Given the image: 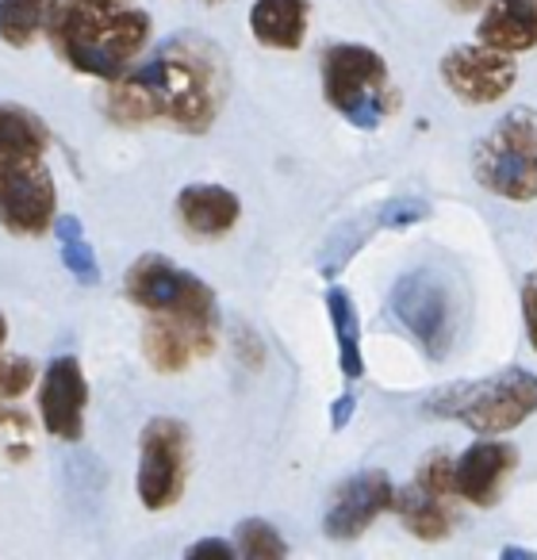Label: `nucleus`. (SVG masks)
I'll list each match as a JSON object with an SVG mask.
<instances>
[{
    "label": "nucleus",
    "instance_id": "obj_1",
    "mask_svg": "<svg viewBox=\"0 0 537 560\" xmlns=\"http://www.w3.org/2000/svg\"><path fill=\"white\" fill-rule=\"evenodd\" d=\"M223 104V62L192 39L170 43L154 62L112 78L108 116L119 124H165L200 135L215 124Z\"/></svg>",
    "mask_w": 537,
    "mask_h": 560
},
{
    "label": "nucleus",
    "instance_id": "obj_2",
    "mask_svg": "<svg viewBox=\"0 0 537 560\" xmlns=\"http://www.w3.org/2000/svg\"><path fill=\"white\" fill-rule=\"evenodd\" d=\"M50 39L78 73L112 81L147 50L150 16L124 0H55Z\"/></svg>",
    "mask_w": 537,
    "mask_h": 560
},
{
    "label": "nucleus",
    "instance_id": "obj_3",
    "mask_svg": "<svg viewBox=\"0 0 537 560\" xmlns=\"http://www.w3.org/2000/svg\"><path fill=\"white\" fill-rule=\"evenodd\" d=\"M472 177L499 200H537V112L514 108L472 147Z\"/></svg>",
    "mask_w": 537,
    "mask_h": 560
},
{
    "label": "nucleus",
    "instance_id": "obj_4",
    "mask_svg": "<svg viewBox=\"0 0 537 560\" xmlns=\"http://www.w3.org/2000/svg\"><path fill=\"white\" fill-rule=\"evenodd\" d=\"M323 96L361 131H376L396 108V96L388 89V62L358 43H338L323 55Z\"/></svg>",
    "mask_w": 537,
    "mask_h": 560
},
{
    "label": "nucleus",
    "instance_id": "obj_5",
    "mask_svg": "<svg viewBox=\"0 0 537 560\" xmlns=\"http://www.w3.org/2000/svg\"><path fill=\"white\" fill-rule=\"evenodd\" d=\"M127 296L142 307V312L170 315L192 327L196 335L215 338L219 304L215 292L203 284L196 272L180 269V265L165 261L162 254H147L127 269Z\"/></svg>",
    "mask_w": 537,
    "mask_h": 560
},
{
    "label": "nucleus",
    "instance_id": "obj_6",
    "mask_svg": "<svg viewBox=\"0 0 537 560\" xmlns=\"http://www.w3.org/2000/svg\"><path fill=\"white\" fill-rule=\"evenodd\" d=\"M445 404L450 407H437V415H453L472 434L495 438L522 427L537 411V376L529 369H503L480 384L445 392Z\"/></svg>",
    "mask_w": 537,
    "mask_h": 560
},
{
    "label": "nucleus",
    "instance_id": "obj_7",
    "mask_svg": "<svg viewBox=\"0 0 537 560\" xmlns=\"http://www.w3.org/2000/svg\"><path fill=\"white\" fill-rule=\"evenodd\" d=\"M399 327L422 346L430 361L450 358L457 338V304H453L450 280L437 269H411L396 280L388 300Z\"/></svg>",
    "mask_w": 537,
    "mask_h": 560
},
{
    "label": "nucleus",
    "instance_id": "obj_8",
    "mask_svg": "<svg viewBox=\"0 0 537 560\" xmlns=\"http://www.w3.org/2000/svg\"><path fill=\"white\" fill-rule=\"evenodd\" d=\"M47 154L0 150V223L16 234H43L55 223L58 192Z\"/></svg>",
    "mask_w": 537,
    "mask_h": 560
},
{
    "label": "nucleus",
    "instance_id": "obj_9",
    "mask_svg": "<svg viewBox=\"0 0 537 560\" xmlns=\"http://www.w3.org/2000/svg\"><path fill=\"white\" fill-rule=\"evenodd\" d=\"M188 472V430L177 419H154L139 442V499L147 511H165L180 499Z\"/></svg>",
    "mask_w": 537,
    "mask_h": 560
},
{
    "label": "nucleus",
    "instance_id": "obj_10",
    "mask_svg": "<svg viewBox=\"0 0 537 560\" xmlns=\"http://www.w3.org/2000/svg\"><path fill=\"white\" fill-rule=\"evenodd\" d=\"M437 70H442V85L465 104H495L518 81L514 58L495 47H483V43L453 47Z\"/></svg>",
    "mask_w": 537,
    "mask_h": 560
},
{
    "label": "nucleus",
    "instance_id": "obj_11",
    "mask_svg": "<svg viewBox=\"0 0 537 560\" xmlns=\"http://www.w3.org/2000/svg\"><path fill=\"white\" fill-rule=\"evenodd\" d=\"M396 503V488H392L388 472L381 468H369L358 472L335 491L327 506V518H323V534L335 537V541H353L361 537L384 511H392Z\"/></svg>",
    "mask_w": 537,
    "mask_h": 560
},
{
    "label": "nucleus",
    "instance_id": "obj_12",
    "mask_svg": "<svg viewBox=\"0 0 537 560\" xmlns=\"http://www.w3.org/2000/svg\"><path fill=\"white\" fill-rule=\"evenodd\" d=\"M85 404H89V384L81 373L78 358H55L43 373L39 388V415L43 427L62 442H78L85 430Z\"/></svg>",
    "mask_w": 537,
    "mask_h": 560
},
{
    "label": "nucleus",
    "instance_id": "obj_13",
    "mask_svg": "<svg viewBox=\"0 0 537 560\" xmlns=\"http://www.w3.org/2000/svg\"><path fill=\"white\" fill-rule=\"evenodd\" d=\"M514 465H518L514 445L480 438V442H472L453 460V488H457V495L468 499V503L495 506L499 495H503L506 476L514 472Z\"/></svg>",
    "mask_w": 537,
    "mask_h": 560
},
{
    "label": "nucleus",
    "instance_id": "obj_14",
    "mask_svg": "<svg viewBox=\"0 0 537 560\" xmlns=\"http://www.w3.org/2000/svg\"><path fill=\"white\" fill-rule=\"evenodd\" d=\"M476 39L503 55H522L537 47V0H491Z\"/></svg>",
    "mask_w": 537,
    "mask_h": 560
},
{
    "label": "nucleus",
    "instance_id": "obj_15",
    "mask_svg": "<svg viewBox=\"0 0 537 560\" xmlns=\"http://www.w3.org/2000/svg\"><path fill=\"white\" fill-rule=\"evenodd\" d=\"M177 211L185 226L200 238H219L226 234L242 215V203L231 188L223 185H188L177 196Z\"/></svg>",
    "mask_w": 537,
    "mask_h": 560
},
{
    "label": "nucleus",
    "instance_id": "obj_16",
    "mask_svg": "<svg viewBox=\"0 0 537 560\" xmlns=\"http://www.w3.org/2000/svg\"><path fill=\"white\" fill-rule=\"evenodd\" d=\"M211 342L215 338L196 335L192 327L170 319V315H154L147 323V335H142V350H147V361L157 373H180L196 353H211Z\"/></svg>",
    "mask_w": 537,
    "mask_h": 560
},
{
    "label": "nucleus",
    "instance_id": "obj_17",
    "mask_svg": "<svg viewBox=\"0 0 537 560\" xmlns=\"http://www.w3.org/2000/svg\"><path fill=\"white\" fill-rule=\"evenodd\" d=\"M307 0H254L249 32L269 50H300L307 35Z\"/></svg>",
    "mask_w": 537,
    "mask_h": 560
},
{
    "label": "nucleus",
    "instance_id": "obj_18",
    "mask_svg": "<svg viewBox=\"0 0 537 560\" xmlns=\"http://www.w3.org/2000/svg\"><path fill=\"white\" fill-rule=\"evenodd\" d=\"M392 506H396L407 534L422 537V541H442V537L453 529V514H450V506H445V499L434 495L430 488H422L419 480L399 488Z\"/></svg>",
    "mask_w": 537,
    "mask_h": 560
},
{
    "label": "nucleus",
    "instance_id": "obj_19",
    "mask_svg": "<svg viewBox=\"0 0 537 560\" xmlns=\"http://www.w3.org/2000/svg\"><path fill=\"white\" fill-rule=\"evenodd\" d=\"M327 315L330 327H335L338 338V365H342L346 381H361L365 376V358H361V319L353 312V300L346 289H330L327 292Z\"/></svg>",
    "mask_w": 537,
    "mask_h": 560
},
{
    "label": "nucleus",
    "instance_id": "obj_20",
    "mask_svg": "<svg viewBox=\"0 0 537 560\" xmlns=\"http://www.w3.org/2000/svg\"><path fill=\"white\" fill-rule=\"evenodd\" d=\"M55 0H0V39L9 47H27L43 27H50Z\"/></svg>",
    "mask_w": 537,
    "mask_h": 560
},
{
    "label": "nucleus",
    "instance_id": "obj_21",
    "mask_svg": "<svg viewBox=\"0 0 537 560\" xmlns=\"http://www.w3.org/2000/svg\"><path fill=\"white\" fill-rule=\"evenodd\" d=\"M50 135L43 127V119H35L32 112L0 104V150H27V154H47Z\"/></svg>",
    "mask_w": 537,
    "mask_h": 560
},
{
    "label": "nucleus",
    "instance_id": "obj_22",
    "mask_svg": "<svg viewBox=\"0 0 537 560\" xmlns=\"http://www.w3.org/2000/svg\"><path fill=\"white\" fill-rule=\"evenodd\" d=\"M58 238H62L66 269H70L81 284H96V280H101V265H96L93 246H89L85 234H81L78 219H62V223H58Z\"/></svg>",
    "mask_w": 537,
    "mask_h": 560
},
{
    "label": "nucleus",
    "instance_id": "obj_23",
    "mask_svg": "<svg viewBox=\"0 0 537 560\" xmlns=\"http://www.w3.org/2000/svg\"><path fill=\"white\" fill-rule=\"evenodd\" d=\"M234 537H238V552L246 560H284V557H289V545H284V537L261 518L238 522Z\"/></svg>",
    "mask_w": 537,
    "mask_h": 560
},
{
    "label": "nucleus",
    "instance_id": "obj_24",
    "mask_svg": "<svg viewBox=\"0 0 537 560\" xmlns=\"http://www.w3.org/2000/svg\"><path fill=\"white\" fill-rule=\"evenodd\" d=\"M35 384V365L16 353H0V399H16L24 396Z\"/></svg>",
    "mask_w": 537,
    "mask_h": 560
},
{
    "label": "nucleus",
    "instance_id": "obj_25",
    "mask_svg": "<svg viewBox=\"0 0 537 560\" xmlns=\"http://www.w3.org/2000/svg\"><path fill=\"white\" fill-rule=\"evenodd\" d=\"M376 219H381V226L404 231V226H415V223H422V219H427V203H422L419 196H392Z\"/></svg>",
    "mask_w": 537,
    "mask_h": 560
},
{
    "label": "nucleus",
    "instance_id": "obj_26",
    "mask_svg": "<svg viewBox=\"0 0 537 560\" xmlns=\"http://www.w3.org/2000/svg\"><path fill=\"white\" fill-rule=\"evenodd\" d=\"M361 242H365V231H358V226H346V234H335V238H330V246H327V254L319 257L323 277H335V272L350 261L353 249H358Z\"/></svg>",
    "mask_w": 537,
    "mask_h": 560
},
{
    "label": "nucleus",
    "instance_id": "obj_27",
    "mask_svg": "<svg viewBox=\"0 0 537 560\" xmlns=\"http://www.w3.org/2000/svg\"><path fill=\"white\" fill-rule=\"evenodd\" d=\"M419 483L434 491V495H442V499L457 495V488H453V457H445V453H434V457L422 465Z\"/></svg>",
    "mask_w": 537,
    "mask_h": 560
},
{
    "label": "nucleus",
    "instance_id": "obj_28",
    "mask_svg": "<svg viewBox=\"0 0 537 560\" xmlns=\"http://www.w3.org/2000/svg\"><path fill=\"white\" fill-rule=\"evenodd\" d=\"M522 319H526L529 346L537 350V272H529V277L522 280Z\"/></svg>",
    "mask_w": 537,
    "mask_h": 560
},
{
    "label": "nucleus",
    "instance_id": "obj_29",
    "mask_svg": "<svg viewBox=\"0 0 537 560\" xmlns=\"http://www.w3.org/2000/svg\"><path fill=\"white\" fill-rule=\"evenodd\" d=\"M188 560H203V557H215V560H234V545L231 541H219V537H203V541L188 545L185 552Z\"/></svg>",
    "mask_w": 537,
    "mask_h": 560
},
{
    "label": "nucleus",
    "instance_id": "obj_30",
    "mask_svg": "<svg viewBox=\"0 0 537 560\" xmlns=\"http://www.w3.org/2000/svg\"><path fill=\"white\" fill-rule=\"evenodd\" d=\"M353 407H358V399H353V396H338V399H335V411H330V427L342 430L346 422H350Z\"/></svg>",
    "mask_w": 537,
    "mask_h": 560
},
{
    "label": "nucleus",
    "instance_id": "obj_31",
    "mask_svg": "<svg viewBox=\"0 0 537 560\" xmlns=\"http://www.w3.org/2000/svg\"><path fill=\"white\" fill-rule=\"evenodd\" d=\"M445 4H450L453 12H476V9H483L488 0H445Z\"/></svg>",
    "mask_w": 537,
    "mask_h": 560
},
{
    "label": "nucleus",
    "instance_id": "obj_32",
    "mask_svg": "<svg viewBox=\"0 0 537 560\" xmlns=\"http://www.w3.org/2000/svg\"><path fill=\"white\" fill-rule=\"evenodd\" d=\"M503 557L506 560H534L537 552L534 549H514V545H511V549H503Z\"/></svg>",
    "mask_w": 537,
    "mask_h": 560
},
{
    "label": "nucleus",
    "instance_id": "obj_33",
    "mask_svg": "<svg viewBox=\"0 0 537 560\" xmlns=\"http://www.w3.org/2000/svg\"><path fill=\"white\" fill-rule=\"evenodd\" d=\"M4 338H9V323H4V315H0V346H4Z\"/></svg>",
    "mask_w": 537,
    "mask_h": 560
},
{
    "label": "nucleus",
    "instance_id": "obj_34",
    "mask_svg": "<svg viewBox=\"0 0 537 560\" xmlns=\"http://www.w3.org/2000/svg\"><path fill=\"white\" fill-rule=\"evenodd\" d=\"M208 4H219V0H208Z\"/></svg>",
    "mask_w": 537,
    "mask_h": 560
}]
</instances>
